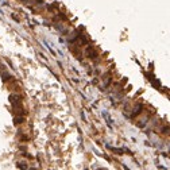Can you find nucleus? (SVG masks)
<instances>
[{"label": "nucleus", "mask_w": 170, "mask_h": 170, "mask_svg": "<svg viewBox=\"0 0 170 170\" xmlns=\"http://www.w3.org/2000/svg\"><path fill=\"white\" fill-rule=\"evenodd\" d=\"M140 108H142V105H140V104H138V109H140ZM139 112H140V111H135V112H134V116H135V115H138Z\"/></svg>", "instance_id": "obj_1"}]
</instances>
